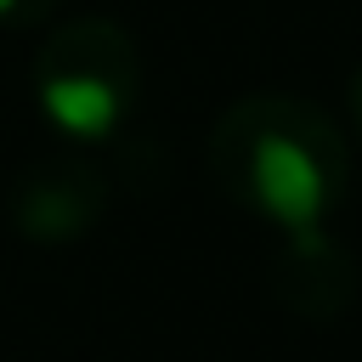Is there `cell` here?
I'll list each match as a JSON object with an SVG mask.
<instances>
[{
    "label": "cell",
    "mask_w": 362,
    "mask_h": 362,
    "mask_svg": "<svg viewBox=\"0 0 362 362\" xmlns=\"http://www.w3.org/2000/svg\"><path fill=\"white\" fill-rule=\"evenodd\" d=\"M136 45L107 17H79L51 34V45L34 57V90L57 130L68 136H107L119 113L136 96Z\"/></svg>",
    "instance_id": "7a4b0ae2"
},
{
    "label": "cell",
    "mask_w": 362,
    "mask_h": 362,
    "mask_svg": "<svg viewBox=\"0 0 362 362\" xmlns=\"http://www.w3.org/2000/svg\"><path fill=\"white\" fill-rule=\"evenodd\" d=\"M45 11H57V0H0V23H40Z\"/></svg>",
    "instance_id": "277c9868"
},
{
    "label": "cell",
    "mask_w": 362,
    "mask_h": 362,
    "mask_svg": "<svg viewBox=\"0 0 362 362\" xmlns=\"http://www.w3.org/2000/svg\"><path fill=\"white\" fill-rule=\"evenodd\" d=\"M85 181H90L85 170H62L57 181H28L23 187V226L28 232H45V238L79 232V221L96 209V192Z\"/></svg>",
    "instance_id": "3957f363"
},
{
    "label": "cell",
    "mask_w": 362,
    "mask_h": 362,
    "mask_svg": "<svg viewBox=\"0 0 362 362\" xmlns=\"http://www.w3.org/2000/svg\"><path fill=\"white\" fill-rule=\"evenodd\" d=\"M356 107H362V74H356Z\"/></svg>",
    "instance_id": "5b68a950"
},
{
    "label": "cell",
    "mask_w": 362,
    "mask_h": 362,
    "mask_svg": "<svg viewBox=\"0 0 362 362\" xmlns=\"http://www.w3.org/2000/svg\"><path fill=\"white\" fill-rule=\"evenodd\" d=\"M215 164L243 198H255V209H266L277 226L305 238L317 232L339 187L345 153L317 107L288 102V96H255L221 119Z\"/></svg>",
    "instance_id": "6da1fadb"
}]
</instances>
